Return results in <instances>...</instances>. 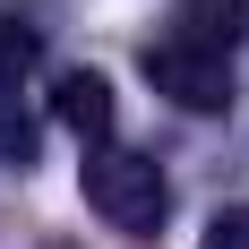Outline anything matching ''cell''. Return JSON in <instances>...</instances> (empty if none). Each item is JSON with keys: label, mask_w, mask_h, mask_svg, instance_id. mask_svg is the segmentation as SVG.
Segmentation results:
<instances>
[{"label": "cell", "mask_w": 249, "mask_h": 249, "mask_svg": "<svg viewBox=\"0 0 249 249\" xmlns=\"http://www.w3.org/2000/svg\"><path fill=\"white\" fill-rule=\"evenodd\" d=\"M86 206H95L112 232H129V241H155L163 215H172V180L155 172V155L95 146V155H86Z\"/></svg>", "instance_id": "obj_1"}, {"label": "cell", "mask_w": 249, "mask_h": 249, "mask_svg": "<svg viewBox=\"0 0 249 249\" xmlns=\"http://www.w3.org/2000/svg\"><path fill=\"white\" fill-rule=\"evenodd\" d=\"M138 69H146V86L163 103H180V112H232V60H215V52H198V43H146L138 52Z\"/></svg>", "instance_id": "obj_2"}, {"label": "cell", "mask_w": 249, "mask_h": 249, "mask_svg": "<svg viewBox=\"0 0 249 249\" xmlns=\"http://www.w3.org/2000/svg\"><path fill=\"white\" fill-rule=\"evenodd\" d=\"M52 121L69 129V138H86V146H103L112 121H121L112 77H103V69H60V77H52Z\"/></svg>", "instance_id": "obj_3"}, {"label": "cell", "mask_w": 249, "mask_h": 249, "mask_svg": "<svg viewBox=\"0 0 249 249\" xmlns=\"http://www.w3.org/2000/svg\"><path fill=\"white\" fill-rule=\"evenodd\" d=\"M172 43H198L215 60L249 43V0H172Z\"/></svg>", "instance_id": "obj_4"}, {"label": "cell", "mask_w": 249, "mask_h": 249, "mask_svg": "<svg viewBox=\"0 0 249 249\" xmlns=\"http://www.w3.org/2000/svg\"><path fill=\"white\" fill-rule=\"evenodd\" d=\"M35 60H43V26L18 18V9H0V86H18Z\"/></svg>", "instance_id": "obj_5"}, {"label": "cell", "mask_w": 249, "mask_h": 249, "mask_svg": "<svg viewBox=\"0 0 249 249\" xmlns=\"http://www.w3.org/2000/svg\"><path fill=\"white\" fill-rule=\"evenodd\" d=\"M35 163V112L18 103V86H0V172H26Z\"/></svg>", "instance_id": "obj_6"}, {"label": "cell", "mask_w": 249, "mask_h": 249, "mask_svg": "<svg viewBox=\"0 0 249 249\" xmlns=\"http://www.w3.org/2000/svg\"><path fill=\"white\" fill-rule=\"evenodd\" d=\"M198 249H249V206H224V215L198 232Z\"/></svg>", "instance_id": "obj_7"}]
</instances>
